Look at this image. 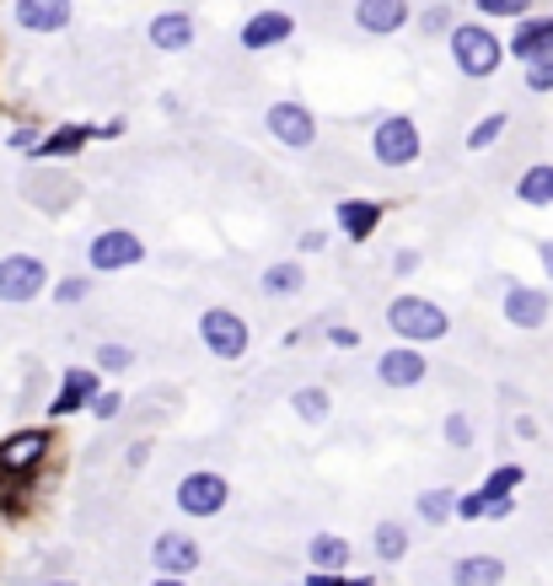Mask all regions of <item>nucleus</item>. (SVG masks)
<instances>
[{
  "mask_svg": "<svg viewBox=\"0 0 553 586\" xmlns=\"http://www.w3.org/2000/svg\"><path fill=\"white\" fill-rule=\"evenodd\" d=\"M446 55H452V65H457V76H467V81H490L494 70L505 65V38L484 22V17H473V22H462L446 32Z\"/></svg>",
  "mask_w": 553,
  "mask_h": 586,
  "instance_id": "f257e3e1",
  "label": "nucleus"
},
{
  "mask_svg": "<svg viewBox=\"0 0 553 586\" xmlns=\"http://www.w3.org/2000/svg\"><path fill=\"white\" fill-rule=\"evenodd\" d=\"M387 329L398 334V344H435L452 334V312L441 307L435 296H414V291H403L387 302Z\"/></svg>",
  "mask_w": 553,
  "mask_h": 586,
  "instance_id": "f03ea898",
  "label": "nucleus"
},
{
  "mask_svg": "<svg viewBox=\"0 0 553 586\" xmlns=\"http://www.w3.org/2000/svg\"><path fill=\"white\" fill-rule=\"evenodd\" d=\"M371 162L376 167H387V173H403V167H414L419 156H425V135H419V119H408V114H387V119L371 124Z\"/></svg>",
  "mask_w": 553,
  "mask_h": 586,
  "instance_id": "7ed1b4c3",
  "label": "nucleus"
},
{
  "mask_svg": "<svg viewBox=\"0 0 553 586\" xmlns=\"http://www.w3.org/2000/svg\"><path fill=\"white\" fill-rule=\"evenodd\" d=\"M199 344H205L216 361H243L247 350H253V329H247L243 312L205 307L199 312Z\"/></svg>",
  "mask_w": 553,
  "mask_h": 586,
  "instance_id": "20e7f679",
  "label": "nucleus"
},
{
  "mask_svg": "<svg viewBox=\"0 0 553 586\" xmlns=\"http://www.w3.org/2000/svg\"><path fill=\"white\" fill-rule=\"evenodd\" d=\"M264 129H269V140H275L279 152H312L317 146V119H312L307 102H296V97H279L264 108Z\"/></svg>",
  "mask_w": 553,
  "mask_h": 586,
  "instance_id": "39448f33",
  "label": "nucleus"
},
{
  "mask_svg": "<svg viewBox=\"0 0 553 586\" xmlns=\"http://www.w3.org/2000/svg\"><path fill=\"white\" fill-rule=\"evenodd\" d=\"M146 258V243H140V232H129V226H102L92 243H87V270L92 275H124V270H135Z\"/></svg>",
  "mask_w": 553,
  "mask_h": 586,
  "instance_id": "423d86ee",
  "label": "nucleus"
},
{
  "mask_svg": "<svg viewBox=\"0 0 553 586\" xmlns=\"http://www.w3.org/2000/svg\"><path fill=\"white\" fill-rule=\"evenodd\" d=\"M49 291V264L38 253H6L0 258V302L6 307H28Z\"/></svg>",
  "mask_w": 553,
  "mask_h": 586,
  "instance_id": "0eeeda50",
  "label": "nucleus"
},
{
  "mask_svg": "<svg viewBox=\"0 0 553 586\" xmlns=\"http://www.w3.org/2000/svg\"><path fill=\"white\" fill-rule=\"evenodd\" d=\"M226 500H231V479L220 468H194L178 485V511L184 517H220Z\"/></svg>",
  "mask_w": 553,
  "mask_h": 586,
  "instance_id": "6e6552de",
  "label": "nucleus"
},
{
  "mask_svg": "<svg viewBox=\"0 0 553 586\" xmlns=\"http://www.w3.org/2000/svg\"><path fill=\"white\" fill-rule=\"evenodd\" d=\"M290 38H296V17H290V11H279V6L247 11V22L237 28V43H243V55H269V49L290 43Z\"/></svg>",
  "mask_w": 553,
  "mask_h": 586,
  "instance_id": "1a4fd4ad",
  "label": "nucleus"
},
{
  "mask_svg": "<svg viewBox=\"0 0 553 586\" xmlns=\"http://www.w3.org/2000/svg\"><path fill=\"white\" fill-rule=\"evenodd\" d=\"M500 312H505V323H511V329L537 334V329H549V318H553V291H549V285H505Z\"/></svg>",
  "mask_w": 553,
  "mask_h": 586,
  "instance_id": "9d476101",
  "label": "nucleus"
},
{
  "mask_svg": "<svg viewBox=\"0 0 553 586\" xmlns=\"http://www.w3.org/2000/svg\"><path fill=\"white\" fill-rule=\"evenodd\" d=\"M431 377V355H419V344H393L376 355V382L393 388V393H408Z\"/></svg>",
  "mask_w": 553,
  "mask_h": 586,
  "instance_id": "9b49d317",
  "label": "nucleus"
},
{
  "mask_svg": "<svg viewBox=\"0 0 553 586\" xmlns=\"http://www.w3.org/2000/svg\"><path fill=\"white\" fill-rule=\"evenodd\" d=\"M414 22V0H355V28L366 38H393Z\"/></svg>",
  "mask_w": 553,
  "mask_h": 586,
  "instance_id": "f8f14e48",
  "label": "nucleus"
},
{
  "mask_svg": "<svg viewBox=\"0 0 553 586\" xmlns=\"http://www.w3.org/2000/svg\"><path fill=\"white\" fill-rule=\"evenodd\" d=\"M382 221H387V205H382V199H366V194H349V199L334 205V226L349 243H371Z\"/></svg>",
  "mask_w": 553,
  "mask_h": 586,
  "instance_id": "ddd939ff",
  "label": "nucleus"
},
{
  "mask_svg": "<svg viewBox=\"0 0 553 586\" xmlns=\"http://www.w3.org/2000/svg\"><path fill=\"white\" fill-rule=\"evenodd\" d=\"M146 38H151L156 55H188L199 38V22H194V11H156L146 22Z\"/></svg>",
  "mask_w": 553,
  "mask_h": 586,
  "instance_id": "4468645a",
  "label": "nucleus"
},
{
  "mask_svg": "<svg viewBox=\"0 0 553 586\" xmlns=\"http://www.w3.org/2000/svg\"><path fill=\"white\" fill-rule=\"evenodd\" d=\"M199 544H194V533H184V527H172V533H161L151 544V565L161 570V576H194L199 570Z\"/></svg>",
  "mask_w": 553,
  "mask_h": 586,
  "instance_id": "2eb2a0df",
  "label": "nucleus"
},
{
  "mask_svg": "<svg viewBox=\"0 0 553 586\" xmlns=\"http://www.w3.org/2000/svg\"><path fill=\"white\" fill-rule=\"evenodd\" d=\"M543 43H553V11H526V17H516L511 32H505V60L526 65Z\"/></svg>",
  "mask_w": 553,
  "mask_h": 586,
  "instance_id": "dca6fc26",
  "label": "nucleus"
},
{
  "mask_svg": "<svg viewBox=\"0 0 553 586\" xmlns=\"http://www.w3.org/2000/svg\"><path fill=\"white\" fill-rule=\"evenodd\" d=\"M11 17L22 32H65L76 17V0H11Z\"/></svg>",
  "mask_w": 553,
  "mask_h": 586,
  "instance_id": "f3484780",
  "label": "nucleus"
},
{
  "mask_svg": "<svg viewBox=\"0 0 553 586\" xmlns=\"http://www.w3.org/2000/svg\"><path fill=\"white\" fill-rule=\"evenodd\" d=\"M97 393H102V377H97V367H70L60 377V393L49 399V414H55V420H65V414L87 409Z\"/></svg>",
  "mask_w": 553,
  "mask_h": 586,
  "instance_id": "a211bd4d",
  "label": "nucleus"
},
{
  "mask_svg": "<svg viewBox=\"0 0 553 586\" xmlns=\"http://www.w3.org/2000/svg\"><path fill=\"white\" fill-rule=\"evenodd\" d=\"M49 441H55L49 431H11L0 441V468L6 473H32V468L49 458Z\"/></svg>",
  "mask_w": 553,
  "mask_h": 586,
  "instance_id": "6ab92c4d",
  "label": "nucleus"
},
{
  "mask_svg": "<svg viewBox=\"0 0 553 586\" xmlns=\"http://www.w3.org/2000/svg\"><path fill=\"white\" fill-rule=\"evenodd\" d=\"M92 140H97L92 124H60V129H49V135L32 146V162H65V156H81Z\"/></svg>",
  "mask_w": 553,
  "mask_h": 586,
  "instance_id": "aec40b11",
  "label": "nucleus"
},
{
  "mask_svg": "<svg viewBox=\"0 0 553 586\" xmlns=\"http://www.w3.org/2000/svg\"><path fill=\"white\" fill-rule=\"evenodd\" d=\"M258 291L275 296V302L302 296V291H307V270H302V258H279V264H269V270L258 275Z\"/></svg>",
  "mask_w": 553,
  "mask_h": 586,
  "instance_id": "412c9836",
  "label": "nucleus"
},
{
  "mask_svg": "<svg viewBox=\"0 0 553 586\" xmlns=\"http://www.w3.org/2000/svg\"><path fill=\"white\" fill-rule=\"evenodd\" d=\"M452 586H505V559L500 555H462L452 565Z\"/></svg>",
  "mask_w": 553,
  "mask_h": 586,
  "instance_id": "4be33fe9",
  "label": "nucleus"
},
{
  "mask_svg": "<svg viewBox=\"0 0 553 586\" xmlns=\"http://www.w3.org/2000/svg\"><path fill=\"white\" fill-rule=\"evenodd\" d=\"M516 199L532 211H553V162H532L516 178Z\"/></svg>",
  "mask_w": 553,
  "mask_h": 586,
  "instance_id": "5701e85b",
  "label": "nucleus"
},
{
  "mask_svg": "<svg viewBox=\"0 0 553 586\" xmlns=\"http://www.w3.org/2000/svg\"><path fill=\"white\" fill-rule=\"evenodd\" d=\"M307 559H312V570H349V538L344 533H312V544H307Z\"/></svg>",
  "mask_w": 553,
  "mask_h": 586,
  "instance_id": "b1692460",
  "label": "nucleus"
},
{
  "mask_svg": "<svg viewBox=\"0 0 553 586\" xmlns=\"http://www.w3.org/2000/svg\"><path fill=\"white\" fill-rule=\"evenodd\" d=\"M414 511H419V522L425 527H446L457 517V490L452 485H431V490L414 500Z\"/></svg>",
  "mask_w": 553,
  "mask_h": 586,
  "instance_id": "393cba45",
  "label": "nucleus"
},
{
  "mask_svg": "<svg viewBox=\"0 0 553 586\" xmlns=\"http://www.w3.org/2000/svg\"><path fill=\"white\" fill-rule=\"evenodd\" d=\"M505 129H511V114H484V119H478L473 129H467V140H462V146L484 156V152H494V146L505 140Z\"/></svg>",
  "mask_w": 553,
  "mask_h": 586,
  "instance_id": "a878e982",
  "label": "nucleus"
},
{
  "mask_svg": "<svg viewBox=\"0 0 553 586\" xmlns=\"http://www.w3.org/2000/svg\"><path fill=\"white\" fill-rule=\"evenodd\" d=\"M290 409H296L307 426H323V420L334 414V399H328V388H296V393H290Z\"/></svg>",
  "mask_w": 553,
  "mask_h": 586,
  "instance_id": "bb28decb",
  "label": "nucleus"
},
{
  "mask_svg": "<svg viewBox=\"0 0 553 586\" xmlns=\"http://www.w3.org/2000/svg\"><path fill=\"white\" fill-rule=\"evenodd\" d=\"M522 81H526V92H532V97H549L553 92V43H543V49L522 65Z\"/></svg>",
  "mask_w": 553,
  "mask_h": 586,
  "instance_id": "cd10ccee",
  "label": "nucleus"
},
{
  "mask_svg": "<svg viewBox=\"0 0 553 586\" xmlns=\"http://www.w3.org/2000/svg\"><path fill=\"white\" fill-rule=\"evenodd\" d=\"M371 549H376V559H403L408 555V527L403 522H376V533H371Z\"/></svg>",
  "mask_w": 553,
  "mask_h": 586,
  "instance_id": "c85d7f7f",
  "label": "nucleus"
},
{
  "mask_svg": "<svg viewBox=\"0 0 553 586\" xmlns=\"http://www.w3.org/2000/svg\"><path fill=\"white\" fill-rule=\"evenodd\" d=\"M452 28H457V6H452V0L419 6V38H446Z\"/></svg>",
  "mask_w": 553,
  "mask_h": 586,
  "instance_id": "c756f323",
  "label": "nucleus"
},
{
  "mask_svg": "<svg viewBox=\"0 0 553 586\" xmlns=\"http://www.w3.org/2000/svg\"><path fill=\"white\" fill-rule=\"evenodd\" d=\"M522 479H526V468H522V463H500V468L490 473V479H484V490H478V495H484V506H490V500H511Z\"/></svg>",
  "mask_w": 553,
  "mask_h": 586,
  "instance_id": "7c9ffc66",
  "label": "nucleus"
},
{
  "mask_svg": "<svg viewBox=\"0 0 553 586\" xmlns=\"http://www.w3.org/2000/svg\"><path fill=\"white\" fill-rule=\"evenodd\" d=\"M532 6H537V0H473V11H478L484 22H516Z\"/></svg>",
  "mask_w": 553,
  "mask_h": 586,
  "instance_id": "2f4dec72",
  "label": "nucleus"
},
{
  "mask_svg": "<svg viewBox=\"0 0 553 586\" xmlns=\"http://www.w3.org/2000/svg\"><path fill=\"white\" fill-rule=\"evenodd\" d=\"M87 296H92V270H87V275L55 280V302H60V307H81Z\"/></svg>",
  "mask_w": 553,
  "mask_h": 586,
  "instance_id": "473e14b6",
  "label": "nucleus"
},
{
  "mask_svg": "<svg viewBox=\"0 0 553 586\" xmlns=\"http://www.w3.org/2000/svg\"><path fill=\"white\" fill-rule=\"evenodd\" d=\"M441 436H446V447L467 452V447H473V420H467V414H446V420H441Z\"/></svg>",
  "mask_w": 553,
  "mask_h": 586,
  "instance_id": "72a5a7b5",
  "label": "nucleus"
},
{
  "mask_svg": "<svg viewBox=\"0 0 553 586\" xmlns=\"http://www.w3.org/2000/svg\"><path fill=\"white\" fill-rule=\"evenodd\" d=\"M129 367H135L129 344H97V371H129Z\"/></svg>",
  "mask_w": 553,
  "mask_h": 586,
  "instance_id": "f704fd0d",
  "label": "nucleus"
},
{
  "mask_svg": "<svg viewBox=\"0 0 553 586\" xmlns=\"http://www.w3.org/2000/svg\"><path fill=\"white\" fill-rule=\"evenodd\" d=\"M38 140H43V129H38V124H17V129L6 135V146H11V152H22V156H32Z\"/></svg>",
  "mask_w": 553,
  "mask_h": 586,
  "instance_id": "c9c22d12",
  "label": "nucleus"
},
{
  "mask_svg": "<svg viewBox=\"0 0 553 586\" xmlns=\"http://www.w3.org/2000/svg\"><path fill=\"white\" fill-rule=\"evenodd\" d=\"M419 264H425V258H419V247H398V253H393V275H419Z\"/></svg>",
  "mask_w": 553,
  "mask_h": 586,
  "instance_id": "e433bc0d",
  "label": "nucleus"
},
{
  "mask_svg": "<svg viewBox=\"0 0 553 586\" xmlns=\"http://www.w3.org/2000/svg\"><path fill=\"white\" fill-rule=\"evenodd\" d=\"M87 409H92L97 420H119V409H124V393H97V399L87 403Z\"/></svg>",
  "mask_w": 553,
  "mask_h": 586,
  "instance_id": "4c0bfd02",
  "label": "nucleus"
},
{
  "mask_svg": "<svg viewBox=\"0 0 553 586\" xmlns=\"http://www.w3.org/2000/svg\"><path fill=\"white\" fill-rule=\"evenodd\" d=\"M457 517H462V522L484 517V495H478V490H473V495H457Z\"/></svg>",
  "mask_w": 553,
  "mask_h": 586,
  "instance_id": "58836bf2",
  "label": "nucleus"
},
{
  "mask_svg": "<svg viewBox=\"0 0 553 586\" xmlns=\"http://www.w3.org/2000/svg\"><path fill=\"white\" fill-rule=\"evenodd\" d=\"M328 340H334L338 350H355V344H361V334H355L349 323H338V329H328Z\"/></svg>",
  "mask_w": 553,
  "mask_h": 586,
  "instance_id": "ea45409f",
  "label": "nucleus"
},
{
  "mask_svg": "<svg viewBox=\"0 0 553 586\" xmlns=\"http://www.w3.org/2000/svg\"><path fill=\"white\" fill-rule=\"evenodd\" d=\"M302 586H349V576H338V570H312Z\"/></svg>",
  "mask_w": 553,
  "mask_h": 586,
  "instance_id": "a19ab883",
  "label": "nucleus"
},
{
  "mask_svg": "<svg viewBox=\"0 0 553 586\" xmlns=\"http://www.w3.org/2000/svg\"><path fill=\"white\" fill-rule=\"evenodd\" d=\"M328 247V232H302V253H323Z\"/></svg>",
  "mask_w": 553,
  "mask_h": 586,
  "instance_id": "79ce46f5",
  "label": "nucleus"
},
{
  "mask_svg": "<svg viewBox=\"0 0 553 586\" xmlns=\"http://www.w3.org/2000/svg\"><path fill=\"white\" fill-rule=\"evenodd\" d=\"M537 264H543V275L553 280V237H543V243H537Z\"/></svg>",
  "mask_w": 553,
  "mask_h": 586,
  "instance_id": "37998d69",
  "label": "nucleus"
},
{
  "mask_svg": "<svg viewBox=\"0 0 553 586\" xmlns=\"http://www.w3.org/2000/svg\"><path fill=\"white\" fill-rule=\"evenodd\" d=\"M97 129V140H119L124 135V119H113V124H92Z\"/></svg>",
  "mask_w": 553,
  "mask_h": 586,
  "instance_id": "c03bdc74",
  "label": "nucleus"
},
{
  "mask_svg": "<svg viewBox=\"0 0 553 586\" xmlns=\"http://www.w3.org/2000/svg\"><path fill=\"white\" fill-rule=\"evenodd\" d=\"M151 586H188V576H156Z\"/></svg>",
  "mask_w": 553,
  "mask_h": 586,
  "instance_id": "a18cd8bd",
  "label": "nucleus"
},
{
  "mask_svg": "<svg viewBox=\"0 0 553 586\" xmlns=\"http://www.w3.org/2000/svg\"><path fill=\"white\" fill-rule=\"evenodd\" d=\"M349 586H382V582H371V576H361V582H349Z\"/></svg>",
  "mask_w": 553,
  "mask_h": 586,
  "instance_id": "49530a36",
  "label": "nucleus"
}]
</instances>
